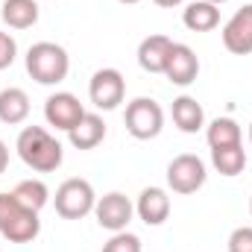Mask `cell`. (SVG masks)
<instances>
[{"label": "cell", "instance_id": "cell-1", "mask_svg": "<svg viewBox=\"0 0 252 252\" xmlns=\"http://www.w3.org/2000/svg\"><path fill=\"white\" fill-rule=\"evenodd\" d=\"M15 150L21 156V161L27 167H32L35 173H53L62 167L64 150L62 144L44 129V126H24L18 141H15Z\"/></svg>", "mask_w": 252, "mask_h": 252}, {"label": "cell", "instance_id": "cell-2", "mask_svg": "<svg viewBox=\"0 0 252 252\" xmlns=\"http://www.w3.org/2000/svg\"><path fill=\"white\" fill-rule=\"evenodd\" d=\"M41 232L38 211L27 208L15 193H0V235L9 244H30Z\"/></svg>", "mask_w": 252, "mask_h": 252}, {"label": "cell", "instance_id": "cell-3", "mask_svg": "<svg viewBox=\"0 0 252 252\" xmlns=\"http://www.w3.org/2000/svg\"><path fill=\"white\" fill-rule=\"evenodd\" d=\"M70 56L56 41H38L27 50V73L38 85H59L67 79Z\"/></svg>", "mask_w": 252, "mask_h": 252}, {"label": "cell", "instance_id": "cell-4", "mask_svg": "<svg viewBox=\"0 0 252 252\" xmlns=\"http://www.w3.org/2000/svg\"><path fill=\"white\" fill-rule=\"evenodd\" d=\"M53 205H56V214L64 217V220H82L85 214L94 211L97 193H94L88 179H79V176L76 179H64L62 185L56 188Z\"/></svg>", "mask_w": 252, "mask_h": 252}, {"label": "cell", "instance_id": "cell-5", "mask_svg": "<svg viewBox=\"0 0 252 252\" xmlns=\"http://www.w3.org/2000/svg\"><path fill=\"white\" fill-rule=\"evenodd\" d=\"M124 124L126 132L138 141H150L161 132L164 126V112L161 106L153 100V97H135L129 106H126V115H124Z\"/></svg>", "mask_w": 252, "mask_h": 252}, {"label": "cell", "instance_id": "cell-6", "mask_svg": "<svg viewBox=\"0 0 252 252\" xmlns=\"http://www.w3.org/2000/svg\"><path fill=\"white\" fill-rule=\"evenodd\" d=\"M88 97L100 112H112L124 103L126 97V79L118 67H100L91 82H88Z\"/></svg>", "mask_w": 252, "mask_h": 252}, {"label": "cell", "instance_id": "cell-7", "mask_svg": "<svg viewBox=\"0 0 252 252\" xmlns=\"http://www.w3.org/2000/svg\"><path fill=\"white\" fill-rule=\"evenodd\" d=\"M205 161L193 153H182L167 164V185L173 193H196L205 185Z\"/></svg>", "mask_w": 252, "mask_h": 252}, {"label": "cell", "instance_id": "cell-8", "mask_svg": "<svg viewBox=\"0 0 252 252\" xmlns=\"http://www.w3.org/2000/svg\"><path fill=\"white\" fill-rule=\"evenodd\" d=\"M132 214H135V205L129 202V196H124L121 190H112L106 196L97 199L94 205V217L103 229H109L112 235L115 232H126V226L132 223Z\"/></svg>", "mask_w": 252, "mask_h": 252}, {"label": "cell", "instance_id": "cell-9", "mask_svg": "<svg viewBox=\"0 0 252 252\" xmlns=\"http://www.w3.org/2000/svg\"><path fill=\"white\" fill-rule=\"evenodd\" d=\"M44 118H47L50 126H56L62 132H70L73 126L85 118V109H82L79 97H73L70 91H56L44 103Z\"/></svg>", "mask_w": 252, "mask_h": 252}, {"label": "cell", "instance_id": "cell-10", "mask_svg": "<svg viewBox=\"0 0 252 252\" xmlns=\"http://www.w3.org/2000/svg\"><path fill=\"white\" fill-rule=\"evenodd\" d=\"M223 47L235 56L252 53V3L241 6L223 27Z\"/></svg>", "mask_w": 252, "mask_h": 252}, {"label": "cell", "instance_id": "cell-11", "mask_svg": "<svg viewBox=\"0 0 252 252\" xmlns=\"http://www.w3.org/2000/svg\"><path fill=\"white\" fill-rule=\"evenodd\" d=\"M173 44H176V41L167 38V35H147V38L138 44V64H141L147 73H164Z\"/></svg>", "mask_w": 252, "mask_h": 252}, {"label": "cell", "instance_id": "cell-12", "mask_svg": "<svg viewBox=\"0 0 252 252\" xmlns=\"http://www.w3.org/2000/svg\"><path fill=\"white\" fill-rule=\"evenodd\" d=\"M164 76L173 85H190L199 76V59H196V53L190 50L188 44H173L167 67H164Z\"/></svg>", "mask_w": 252, "mask_h": 252}, {"label": "cell", "instance_id": "cell-13", "mask_svg": "<svg viewBox=\"0 0 252 252\" xmlns=\"http://www.w3.org/2000/svg\"><path fill=\"white\" fill-rule=\"evenodd\" d=\"M135 214L147 223V226H161L170 217V196L164 188H144L138 202H135Z\"/></svg>", "mask_w": 252, "mask_h": 252}, {"label": "cell", "instance_id": "cell-14", "mask_svg": "<svg viewBox=\"0 0 252 252\" xmlns=\"http://www.w3.org/2000/svg\"><path fill=\"white\" fill-rule=\"evenodd\" d=\"M67 138H70V144L76 150H94L106 138V121L100 115H94V112H85V118L67 132Z\"/></svg>", "mask_w": 252, "mask_h": 252}, {"label": "cell", "instance_id": "cell-15", "mask_svg": "<svg viewBox=\"0 0 252 252\" xmlns=\"http://www.w3.org/2000/svg\"><path fill=\"white\" fill-rule=\"evenodd\" d=\"M170 115H173V124L179 126V132H185V135H193V132H199L205 126L202 106L196 103V97H188V94H182V97L173 100Z\"/></svg>", "mask_w": 252, "mask_h": 252}, {"label": "cell", "instance_id": "cell-16", "mask_svg": "<svg viewBox=\"0 0 252 252\" xmlns=\"http://www.w3.org/2000/svg\"><path fill=\"white\" fill-rule=\"evenodd\" d=\"M182 24L190 32H211L220 24V6H214L208 0H193L182 12Z\"/></svg>", "mask_w": 252, "mask_h": 252}, {"label": "cell", "instance_id": "cell-17", "mask_svg": "<svg viewBox=\"0 0 252 252\" xmlns=\"http://www.w3.org/2000/svg\"><path fill=\"white\" fill-rule=\"evenodd\" d=\"M30 118V97L24 88H3L0 91V121L18 126Z\"/></svg>", "mask_w": 252, "mask_h": 252}, {"label": "cell", "instance_id": "cell-18", "mask_svg": "<svg viewBox=\"0 0 252 252\" xmlns=\"http://www.w3.org/2000/svg\"><path fill=\"white\" fill-rule=\"evenodd\" d=\"M0 18L12 30H30L38 24V3L35 0H6L0 9Z\"/></svg>", "mask_w": 252, "mask_h": 252}, {"label": "cell", "instance_id": "cell-19", "mask_svg": "<svg viewBox=\"0 0 252 252\" xmlns=\"http://www.w3.org/2000/svg\"><path fill=\"white\" fill-rule=\"evenodd\" d=\"M211 164L220 176H241L244 167H247V150L244 144H235V147H217L211 150Z\"/></svg>", "mask_w": 252, "mask_h": 252}, {"label": "cell", "instance_id": "cell-20", "mask_svg": "<svg viewBox=\"0 0 252 252\" xmlns=\"http://www.w3.org/2000/svg\"><path fill=\"white\" fill-rule=\"evenodd\" d=\"M205 141H208L211 150H217V147H235V144H241V126L232 118H217L205 129Z\"/></svg>", "mask_w": 252, "mask_h": 252}, {"label": "cell", "instance_id": "cell-21", "mask_svg": "<svg viewBox=\"0 0 252 252\" xmlns=\"http://www.w3.org/2000/svg\"><path fill=\"white\" fill-rule=\"evenodd\" d=\"M27 208H32V211H41L47 202H50V190L47 185L41 182V179H24V182H18L15 190H12Z\"/></svg>", "mask_w": 252, "mask_h": 252}, {"label": "cell", "instance_id": "cell-22", "mask_svg": "<svg viewBox=\"0 0 252 252\" xmlns=\"http://www.w3.org/2000/svg\"><path fill=\"white\" fill-rule=\"evenodd\" d=\"M103 252H141V238L132 232H115L109 244L103 247Z\"/></svg>", "mask_w": 252, "mask_h": 252}, {"label": "cell", "instance_id": "cell-23", "mask_svg": "<svg viewBox=\"0 0 252 252\" xmlns=\"http://www.w3.org/2000/svg\"><path fill=\"white\" fill-rule=\"evenodd\" d=\"M229 252H252V226H238L229 235Z\"/></svg>", "mask_w": 252, "mask_h": 252}, {"label": "cell", "instance_id": "cell-24", "mask_svg": "<svg viewBox=\"0 0 252 252\" xmlns=\"http://www.w3.org/2000/svg\"><path fill=\"white\" fill-rule=\"evenodd\" d=\"M15 56H18V44H15V38H12L9 32H0V70H6L9 64L15 62Z\"/></svg>", "mask_w": 252, "mask_h": 252}, {"label": "cell", "instance_id": "cell-25", "mask_svg": "<svg viewBox=\"0 0 252 252\" xmlns=\"http://www.w3.org/2000/svg\"><path fill=\"white\" fill-rule=\"evenodd\" d=\"M6 167H9V147L0 141V173H3Z\"/></svg>", "mask_w": 252, "mask_h": 252}, {"label": "cell", "instance_id": "cell-26", "mask_svg": "<svg viewBox=\"0 0 252 252\" xmlns=\"http://www.w3.org/2000/svg\"><path fill=\"white\" fill-rule=\"evenodd\" d=\"M156 6H161V9H176V6H182L185 0H153Z\"/></svg>", "mask_w": 252, "mask_h": 252}, {"label": "cell", "instance_id": "cell-27", "mask_svg": "<svg viewBox=\"0 0 252 252\" xmlns=\"http://www.w3.org/2000/svg\"><path fill=\"white\" fill-rule=\"evenodd\" d=\"M118 3H126V6H132V3H141V0H118Z\"/></svg>", "mask_w": 252, "mask_h": 252}, {"label": "cell", "instance_id": "cell-28", "mask_svg": "<svg viewBox=\"0 0 252 252\" xmlns=\"http://www.w3.org/2000/svg\"><path fill=\"white\" fill-rule=\"evenodd\" d=\"M208 3H214V6H220V3H229V0H208Z\"/></svg>", "mask_w": 252, "mask_h": 252}, {"label": "cell", "instance_id": "cell-29", "mask_svg": "<svg viewBox=\"0 0 252 252\" xmlns=\"http://www.w3.org/2000/svg\"><path fill=\"white\" fill-rule=\"evenodd\" d=\"M250 144H252V124H250Z\"/></svg>", "mask_w": 252, "mask_h": 252}, {"label": "cell", "instance_id": "cell-30", "mask_svg": "<svg viewBox=\"0 0 252 252\" xmlns=\"http://www.w3.org/2000/svg\"><path fill=\"white\" fill-rule=\"evenodd\" d=\"M250 214H252V199H250Z\"/></svg>", "mask_w": 252, "mask_h": 252}]
</instances>
